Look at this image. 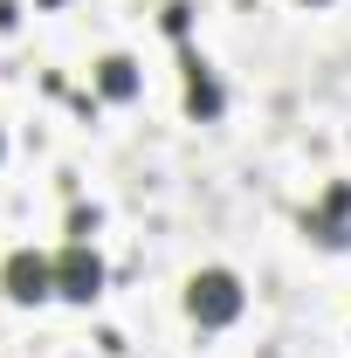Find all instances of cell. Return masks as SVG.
<instances>
[{
    "label": "cell",
    "mask_w": 351,
    "mask_h": 358,
    "mask_svg": "<svg viewBox=\"0 0 351 358\" xmlns=\"http://www.w3.org/2000/svg\"><path fill=\"white\" fill-rule=\"evenodd\" d=\"M303 7H324V0H303Z\"/></svg>",
    "instance_id": "7"
},
{
    "label": "cell",
    "mask_w": 351,
    "mask_h": 358,
    "mask_svg": "<svg viewBox=\"0 0 351 358\" xmlns=\"http://www.w3.org/2000/svg\"><path fill=\"white\" fill-rule=\"evenodd\" d=\"M0 152H7V138H0Z\"/></svg>",
    "instance_id": "8"
},
{
    "label": "cell",
    "mask_w": 351,
    "mask_h": 358,
    "mask_svg": "<svg viewBox=\"0 0 351 358\" xmlns=\"http://www.w3.org/2000/svg\"><path fill=\"white\" fill-rule=\"evenodd\" d=\"M241 282L227 275V268H200L193 282H186V317L200 324V331H220V324H234L241 317Z\"/></svg>",
    "instance_id": "1"
},
{
    "label": "cell",
    "mask_w": 351,
    "mask_h": 358,
    "mask_svg": "<svg viewBox=\"0 0 351 358\" xmlns=\"http://www.w3.org/2000/svg\"><path fill=\"white\" fill-rule=\"evenodd\" d=\"M96 289H103V262H96V248H89V241H69V248L55 255V296L89 303Z\"/></svg>",
    "instance_id": "3"
},
{
    "label": "cell",
    "mask_w": 351,
    "mask_h": 358,
    "mask_svg": "<svg viewBox=\"0 0 351 358\" xmlns=\"http://www.w3.org/2000/svg\"><path fill=\"white\" fill-rule=\"evenodd\" d=\"M96 90H103L110 103H131L138 96V62L131 55H103V62H96Z\"/></svg>",
    "instance_id": "6"
},
{
    "label": "cell",
    "mask_w": 351,
    "mask_h": 358,
    "mask_svg": "<svg viewBox=\"0 0 351 358\" xmlns=\"http://www.w3.org/2000/svg\"><path fill=\"white\" fill-rule=\"evenodd\" d=\"M0 289H7L14 303H42V296H55V262L35 255V248H14L7 268H0Z\"/></svg>",
    "instance_id": "2"
},
{
    "label": "cell",
    "mask_w": 351,
    "mask_h": 358,
    "mask_svg": "<svg viewBox=\"0 0 351 358\" xmlns=\"http://www.w3.org/2000/svg\"><path fill=\"white\" fill-rule=\"evenodd\" d=\"M303 234L317 241V248H345L351 241V179H338V186L324 193V207L303 214Z\"/></svg>",
    "instance_id": "4"
},
{
    "label": "cell",
    "mask_w": 351,
    "mask_h": 358,
    "mask_svg": "<svg viewBox=\"0 0 351 358\" xmlns=\"http://www.w3.org/2000/svg\"><path fill=\"white\" fill-rule=\"evenodd\" d=\"M186 110H193L200 124L220 117V83L207 76V62H193V55H186Z\"/></svg>",
    "instance_id": "5"
}]
</instances>
